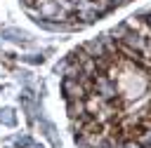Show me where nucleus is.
I'll return each instance as SVG.
<instances>
[{"mask_svg":"<svg viewBox=\"0 0 151 148\" xmlns=\"http://www.w3.org/2000/svg\"><path fill=\"white\" fill-rule=\"evenodd\" d=\"M0 122H5V125H14V115H12V110L9 108H5V110H0Z\"/></svg>","mask_w":151,"mask_h":148,"instance_id":"2","label":"nucleus"},{"mask_svg":"<svg viewBox=\"0 0 151 148\" xmlns=\"http://www.w3.org/2000/svg\"><path fill=\"white\" fill-rule=\"evenodd\" d=\"M111 148H120V141H116V143H113V146H111Z\"/></svg>","mask_w":151,"mask_h":148,"instance_id":"4","label":"nucleus"},{"mask_svg":"<svg viewBox=\"0 0 151 148\" xmlns=\"http://www.w3.org/2000/svg\"><path fill=\"white\" fill-rule=\"evenodd\" d=\"M120 148H142V143L137 139H125V141H120Z\"/></svg>","mask_w":151,"mask_h":148,"instance_id":"3","label":"nucleus"},{"mask_svg":"<svg viewBox=\"0 0 151 148\" xmlns=\"http://www.w3.org/2000/svg\"><path fill=\"white\" fill-rule=\"evenodd\" d=\"M127 0H21L28 16L52 31H76L94 23Z\"/></svg>","mask_w":151,"mask_h":148,"instance_id":"1","label":"nucleus"}]
</instances>
